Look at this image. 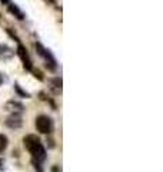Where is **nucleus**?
I'll use <instances>...</instances> for the list:
<instances>
[{
  "label": "nucleus",
  "mask_w": 163,
  "mask_h": 172,
  "mask_svg": "<svg viewBox=\"0 0 163 172\" xmlns=\"http://www.w3.org/2000/svg\"><path fill=\"white\" fill-rule=\"evenodd\" d=\"M23 143L27 148V151L32 154V162L36 164H42L46 159V149L42 145L40 139L37 138V135H26L23 138Z\"/></svg>",
  "instance_id": "f257e3e1"
},
{
  "label": "nucleus",
  "mask_w": 163,
  "mask_h": 172,
  "mask_svg": "<svg viewBox=\"0 0 163 172\" xmlns=\"http://www.w3.org/2000/svg\"><path fill=\"white\" fill-rule=\"evenodd\" d=\"M34 123H36V129H37L40 133L47 135V133H52V132H53V121H52L49 116H46V115L37 116Z\"/></svg>",
  "instance_id": "f03ea898"
},
{
  "label": "nucleus",
  "mask_w": 163,
  "mask_h": 172,
  "mask_svg": "<svg viewBox=\"0 0 163 172\" xmlns=\"http://www.w3.org/2000/svg\"><path fill=\"white\" fill-rule=\"evenodd\" d=\"M17 55H19V57H20V60L23 62L24 69H27V70H32V69H33L32 59H30V56H29V53H27V49L22 43H19V46H17Z\"/></svg>",
  "instance_id": "7ed1b4c3"
},
{
  "label": "nucleus",
  "mask_w": 163,
  "mask_h": 172,
  "mask_svg": "<svg viewBox=\"0 0 163 172\" xmlns=\"http://www.w3.org/2000/svg\"><path fill=\"white\" fill-rule=\"evenodd\" d=\"M4 125L7 126V128L10 129H19L22 125H23V121H22V116L17 113H12L9 118L4 121Z\"/></svg>",
  "instance_id": "20e7f679"
},
{
  "label": "nucleus",
  "mask_w": 163,
  "mask_h": 172,
  "mask_svg": "<svg viewBox=\"0 0 163 172\" xmlns=\"http://www.w3.org/2000/svg\"><path fill=\"white\" fill-rule=\"evenodd\" d=\"M4 108H6V111H10L12 113H17V115H20L24 111V106L17 101H9Z\"/></svg>",
  "instance_id": "39448f33"
},
{
  "label": "nucleus",
  "mask_w": 163,
  "mask_h": 172,
  "mask_svg": "<svg viewBox=\"0 0 163 172\" xmlns=\"http://www.w3.org/2000/svg\"><path fill=\"white\" fill-rule=\"evenodd\" d=\"M42 57H44V59H46V62H47V63H46V66H47L50 70H54V69H56V66H57V65H56V60H54V57L52 56L50 52L44 49V52H43V55H42Z\"/></svg>",
  "instance_id": "423d86ee"
},
{
  "label": "nucleus",
  "mask_w": 163,
  "mask_h": 172,
  "mask_svg": "<svg viewBox=\"0 0 163 172\" xmlns=\"http://www.w3.org/2000/svg\"><path fill=\"white\" fill-rule=\"evenodd\" d=\"M7 10H9V13L13 14L16 19H19V20H23V19H24V13L16 6V4L9 3V6H7Z\"/></svg>",
  "instance_id": "0eeeda50"
},
{
  "label": "nucleus",
  "mask_w": 163,
  "mask_h": 172,
  "mask_svg": "<svg viewBox=\"0 0 163 172\" xmlns=\"http://www.w3.org/2000/svg\"><path fill=\"white\" fill-rule=\"evenodd\" d=\"M13 55H14V52L12 50L9 46H6V44H0V57H2V59H10Z\"/></svg>",
  "instance_id": "6e6552de"
},
{
  "label": "nucleus",
  "mask_w": 163,
  "mask_h": 172,
  "mask_svg": "<svg viewBox=\"0 0 163 172\" xmlns=\"http://www.w3.org/2000/svg\"><path fill=\"white\" fill-rule=\"evenodd\" d=\"M7 143H9V139H7V136L3 135V133H0V154L6 151Z\"/></svg>",
  "instance_id": "1a4fd4ad"
},
{
  "label": "nucleus",
  "mask_w": 163,
  "mask_h": 172,
  "mask_svg": "<svg viewBox=\"0 0 163 172\" xmlns=\"http://www.w3.org/2000/svg\"><path fill=\"white\" fill-rule=\"evenodd\" d=\"M52 85H53L54 88H57L59 91H62V79H60V78L52 79Z\"/></svg>",
  "instance_id": "9d476101"
},
{
  "label": "nucleus",
  "mask_w": 163,
  "mask_h": 172,
  "mask_svg": "<svg viewBox=\"0 0 163 172\" xmlns=\"http://www.w3.org/2000/svg\"><path fill=\"white\" fill-rule=\"evenodd\" d=\"M14 89H16V92H17V93H19V95H22L23 98H30V95L27 93V92L22 91V89H20V86H19V85H14Z\"/></svg>",
  "instance_id": "9b49d317"
},
{
  "label": "nucleus",
  "mask_w": 163,
  "mask_h": 172,
  "mask_svg": "<svg viewBox=\"0 0 163 172\" xmlns=\"http://www.w3.org/2000/svg\"><path fill=\"white\" fill-rule=\"evenodd\" d=\"M32 72H33L34 78H37L39 81H43V75H42V72H40V70H36V69H32Z\"/></svg>",
  "instance_id": "f8f14e48"
},
{
  "label": "nucleus",
  "mask_w": 163,
  "mask_h": 172,
  "mask_svg": "<svg viewBox=\"0 0 163 172\" xmlns=\"http://www.w3.org/2000/svg\"><path fill=\"white\" fill-rule=\"evenodd\" d=\"M7 33L10 34V36H12V37H13V39H14V40H16V42H19V43H20V40H19V37H17V36H16V34H14V33H13V32H12V30H10V29H7Z\"/></svg>",
  "instance_id": "ddd939ff"
},
{
  "label": "nucleus",
  "mask_w": 163,
  "mask_h": 172,
  "mask_svg": "<svg viewBox=\"0 0 163 172\" xmlns=\"http://www.w3.org/2000/svg\"><path fill=\"white\" fill-rule=\"evenodd\" d=\"M3 82H4V76H3V75H2V73H0V85L3 83Z\"/></svg>",
  "instance_id": "4468645a"
},
{
  "label": "nucleus",
  "mask_w": 163,
  "mask_h": 172,
  "mask_svg": "<svg viewBox=\"0 0 163 172\" xmlns=\"http://www.w3.org/2000/svg\"><path fill=\"white\" fill-rule=\"evenodd\" d=\"M2 3H4V4H9V3H10V0H2Z\"/></svg>",
  "instance_id": "2eb2a0df"
},
{
  "label": "nucleus",
  "mask_w": 163,
  "mask_h": 172,
  "mask_svg": "<svg viewBox=\"0 0 163 172\" xmlns=\"http://www.w3.org/2000/svg\"><path fill=\"white\" fill-rule=\"evenodd\" d=\"M2 165H3V161H2V159H0V166H2Z\"/></svg>",
  "instance_id": "dca6fc26"
}]
</instances>
